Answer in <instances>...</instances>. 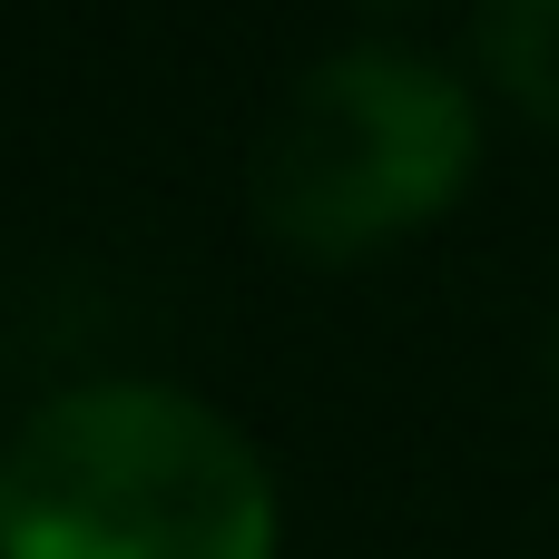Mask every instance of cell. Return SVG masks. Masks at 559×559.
<instances>
[{
    "instance_id": "1",
    "label": "cell",
    "mask_w": 559,
    "mask_h": 559,
    "mask_svg": "<svg viewBox=\"0 0 559 559\" xmlns=\"http://www.w3.org/2000/svg\"><path fill=\"white\" fill-rule=\"evenodd\" d=\"M265 452L177 383H69L0 442V559H275Z\"/></svg>"
},
{
    "instance_id": "2",
    "label": "cell",
    "mask_w": 559,
    "mask_h": 559,
    "mask_svg": "<svg viewBox=\"0 0 559 559\" xmlns=\"http://www.w3.org/2000/svg\"><path fill=\"white\" fill-rule=\"evenodd\" d=\"M481 167L472 88L393 39H354L285 79L246 147V206L285 255L344 265L393 236H423Z\"/></svg>"
},
{
    "instance_id": "3",
    "label": "cell",
    "mask_w": 559,
    "mask_h": 559,
    "mask_svg": "<svg viewBox=\"0 0 559 559\" xmlns=\"http://www.w3.org/2000/svg\"><path fill=\"white\" fill-rule=\"evenodd\" d=\"M481 59L531 118L559 128V0H481Z\"/></svg>"
},
{
    "instance_id": "4",
    "label": "cell",
    "mask_w": 559,
    "mask_h": 559,
    "mask_svg": "<svg viewBox=\"0 0 559 559\" xmlns=\"http://www.w3.org/2000/svg\"><path fill=\"white\" fill-rule=\"evenodd\" d=\"M550 393H559V324H550Z\"/></svg>"
},
{
    "instance_id": "5",
    "label": "cell",
    "mask_w": 559,
    "mask_h": 559,
    "mask_svg": "<svg viewBox=\"0 0 559 559\" xmlns=\"http://www.w3.org/2000/svg\"><path fill=\"white\" fill-rule=\"evenodd\" d=\"M373 10H403V0H373Z\"/></svg>"
}]
</instances>
